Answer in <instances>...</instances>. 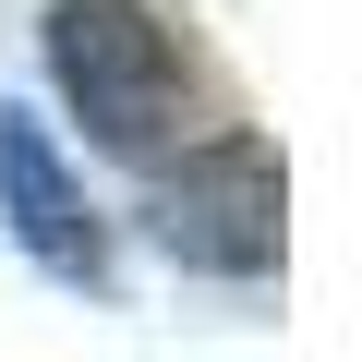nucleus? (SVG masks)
<instances>
[{
    "label": "nucleus",
    "mask_w": 362,
    "mask_h": 362,
    "mask_svg": "<svg viewBox=\"0 0 362 362\" xmlns=\"http://www.w3.org/2000/svg\"><path fill=\"white\" fill-rule=\"evenodd\" d=\"M49 85L73 97L85 145H109V157H169L181 109H194L181 37L145 0H61L49 13Z\"/></svg>",
    "instance_id": "f257e3e1"
},
{
    "label": "nucleus",
    "mask_w": 362,
    "mask_h": 362,
    "mask_svg": "<svg viewBox=\"0 0 362 362\" xmlns=\"http://www.w3.org/2000/svg\"><path fill=\"white\" fill-rule=\"evenodd\" d=\"M278 145L266 133H218L194 145L181 169H157V194H145V230L181 254V266H206V278H266L278 266Z\"/></svg>",
    "instance_id": "f03ea898"
},
{
    "label": "nucleus",
    "mask_w": 362,
    "mask_h": 362,
    "mask_svg": "<svg viewBox=\"0 0 362 362\" xmlns=\"http://www.w3.org/2000/svg\"><path fill=\"white\" fill-rule=\"evenodd\" d=\"M0 206H13L25 266H49L61 290H109V230L85 206V181L61 169L49 121H25V109H0Z\"/></svg>",
    "instance_id": "7ed1b4c3"
}]
</instances>
